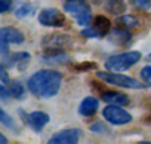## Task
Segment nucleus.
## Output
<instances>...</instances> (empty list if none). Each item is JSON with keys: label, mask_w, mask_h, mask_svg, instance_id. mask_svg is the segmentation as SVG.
<instances>
[{"label": "nucleus", "mask_w": 151, "mask_h": 144, "mask_svg": "<svg viewBox=\"0 0 151 144\" xmlns=\"http://www.w3.org/2000/svg\"><path fill=\"white\" fill-rule=\"evenodd\" d=\"M62 85V75L58 70L52 68H43L31 75V77L27 82L28 91L43 100L55 97Z\"/></svg>", "instance_id": "nucleus-1"}, {"label": "nucleus", "mask_w": 151, "mask_h": 144, "mask_svg": "<svg viewBox=\"0 0 151 144\" xmlns=\"http://www.w3.org/2000/svg\"><path fill=\"white\" fill-rule=\"evenodd\" d=\"M62 6L64 11L71 18H74V21L80 27H88L93 20L92 8L88 0H65Z\"/></svg>", "instance_id": "nucleus-2"}, {"label": "nucleus", "mask_w": 151, "mask_h": 144, "mask_svg": "<svg viewBox=\"0 0 151 144\" xmlns=\"http://www.w3.org/2000/svg\"><path fill=\"white\" fill-rule=\"evenodd\" d=\"M98 79H101L102 82L113 85V86H119V88H124V89H144L145 85L139 80H136L135 77L122 75L119 71H98L96 73Z\"/></svg>", "instance_id": "nucleus-3"}, {"label": "nucleus", "mask_w": 151, "mask_h": 144, "mask_svg": "<svg viewBox=\"0 0 151 144\" xmlns=\"http://www.w3.org/2000/svg\"><path fill=\"white\" fill-rule=\"evenodd\" d=\"M139 59H141V52H138V51L114 54V55H111L105 59V67H107V70L122 73V71H127L135 64H138Z\"/></svg>", "instance_id": "nucleus-4"}, {"label": "nucleus", "mask_w": 151, "mask_h": 144, "mask_svg": "<svg viewBox=\"0 0 151 144\" xmlns=\"http://www.w3.org/2000/svg\"><path fill=\"white\" fill-rule=\"evenodd\" d=\"M102 116L108 123L116 125V126L127 125L132 122V114L129 111H126L123 109V106H117V104H108L102 110Z\"/></svg>", "instance_id": "nucleus-5"}, {"label": "nucleus", "mask_w": 151, "mask_h": 144, "mask_svg": "<svg viewBox=\"0 0 151 144\" xmlns=\"http://www.w3.org/2000/svg\"><path fill=\"white\" fill-rule=\"evenodd\" d=\"M39 22L43 27H50V28H61L65 24V15L56 9V8H45L39 12L37 17Z\"/></svg>", "instance_id": "nucleus-6"}, {"label": "nucleus", "mask_w": 151, "mask_h": 144, "mask_svg": "<svg viewBox=\"0 0 151 144\" xmlns=\"http://www.w3.org/2000/svg\"><path fill=\"white\" fill-rule=\"evenodd\" d=\"M83 132L77 128H70V129H62L56 134H53L49 138L50 144H76L82 138Z\"/></svg>", "instance_id": "nucleus-7"}, {"label": "nucleus", "mask_w": 151, "mask_h": 144, "mask_svg": "<svg viewBox=\"0 0 151 144\" xmlns=\"http://www.w3.org/2000/svg\"><path fill=\"white\" fill-rule=\"evenodd\" d=\"M42 45L45 49H65L71 45V37L62 33H52L43 37Z\"/></svg>", "instance_id": "nucleus-8"}, {"label": "nucleus", "mask_w": 151, "mask_h": 144, "mask_svg": "<svg viewBox=\"0 0 151 144\" xmlns=\"http://www.w3.org/2000/svg\"><path fill=\"white\" fill-rule=\"evenodd\" d=\"M92 30H93V33H95V37H98V39H102V37H105L110 31H111V21L107 18V17H104V15H96V17H93V20H92Z\"/></svg>", "instance_id": "nucleus-9"}, {"label": "nucleus", "mask_w": 151, "mask_h": 144, "mask_svg": "<svg viewBox=\"0 0 151 144\" xmlns=\"http://www.w3.org/2000/svg\"><path fill=\"white\" fill-rule=\"evenodd\" d=\"M30 61V54L28 52H12L11 55H3V64L6 67H14L19 65V70H24Z\"/></svg>", "instance_id": "nucleus-10"}, {"label": "nucleus", "mask_w": 151, "mask_h": 144, "mask_svg": "<svg viewBox=\"0 0 151 144\" xmlns=\"http://www.w3.org/2000/svg\"><path fill=\"white\" fill-rule=\"evenodd\" d=\"M49 120H50V117H49L47 113L37 110V111H33V113L28 114V120H27V123L31 126L33 131L40 132V131L49 123Z\"/></svg>", "instance_id": "nucleus-11"}, {"label": "nucleus", "mask_w": 151, "mask_h": 144, "mask_svg": "<svg viewBox=\"0 0 151 144\" xmlns=\"http://www.w3.org/2000/svg\"><path fill=\"white\" fill-rule=\"evenodd\" d=\"M0 33H2V40L9 45H21L25 42L24 33H21L15 27H3Z\"/></svg>", "instance_id": "nucleus-12"}, {"label": "nucleus", "mask_w": 151, "mask_h": 144, "mask_svg": "<svg viewBox=\"0 0 151 144\" xmlns=\"http://www.w3.org/2000/svg\"><path fill=\"white\" fill-rule=\"evenodd\" d=\"M99 109V101L95 97H86L80 101L79 104V114L83 117H91L93 116Z\"/></svg>", "instance_id": "nucleus-13"}, {"label": "nucleus", "mask_w": 151, "mask_h": 144, "mask_svg": "<svg viewBox=\"0 0 151 144\" xmlns=\"http://www.w3.org/2000/svg\"><path fill=\"white\" fill-rule=\"evenodd\" d=\"M101 100L107 104H117V106H127L130 103L129 95L119 92V91H107L101 94Z\"/></svg>", "instance_id": "nucleus-14"}, {"label": "nucleus", "mask_w": 151, "mask_h": 144, "mask_svg": "<svg viewBox=\"0 0 151 144\" xmlns=\"http://www.w3.org/2000/svg\"><path fill=\"white\" fill-rule=\"evenodd\" d=\"M111 40H113L116 45L127 46L129 43H132V33H130L129 28L119 25L117 28L111 30Z\"/></svg>", "instance_id": "nucleus-15"}, {"label": "nucleus", "mask_w": 151, "mask_h": 144, "mask_svg": "<svg viewBox=\"0 0 151 144\" xmlns=\"http://www.w3.org/2000/svg\"><path fill=\"white\" fill-rule=\"evenodd\" d=\"M105 11L111 15H122L126 11V2L124 0H105Z\"/></svg>", "instance_id": "nucleus-16"}, {"label": "nucleus", "mask_w": 151, "mask_h": 144, "mask_svg": "<svg viewBox=\"0 0 151 144\" xmlns=\"http://www.w3.org/2000/svg\"><path fill=\"white\" fill-rule=\"evenodd\" d=\"M25 94H27V91H25L24 85L19 80L11 82V85H9V95L12 98H15V100H24L25 98Z\"/></svg>", "instance_id": "nucleus-17"}, {"label": "nucleus", "mask_w": 151, "mask_h": 144, "mask_svg": "<svg viewBox=\"0 0 151 144\" xmlns=\"http://www.w3.org/2000/svg\"><path fill=\"white\" fill-rule=\"evenodd\" d=\"M34 14V5H31V3H28V2H24V3H21L17 9H15V17L17 18H27V17H30V15H33Z\"/></svg>", "instance_id": "nucleus-18"}, {"label": "nucleus", "mask_w": 151, "mask_h": 144, "mask_svg": "<svg viewBox=\"0 0 151 144\" xmlns=\"http://www.w3.org/2000/svg\"><path fill=\"white\" fill-rule=\"evenodd\" d=\"M117 24L122 25V27H126L129 30H133V28H138L139 27V21L133 15H124V17L117 18Z\"/></svg>", "instance_id": "nucleus-19"}, {"label": "nucleus", "mask_w": 151, "mask_h": 144, "mask_svg": "<svg viewBox=\"0 0 151 144\" xmlns=\"http://www.w3.org/2000/svg\"><path fill=\"white\" fill-rule=\"evenodd\" d=\"M0 122H2V125H3L5 128H8V129H11V131H14V132H18V128H17L14 119H12L3 109L0 110Z\"/></svg>", "instance_id": "nucleus-20"}, {"label": "nucleus", "mask_w": 151, "mask_h": 144, "mask_svg": "<svg viewBox=\"0 0 151 144\" xmlns=\"http://www.w3.org/2000/svg\"><path fill=\"white\" fill-rule=\"evenodd\" d=\"M96 68V62H91V61H85V62H79V64H74L71 65V70L73 71H91V70H95Z\"/></svg>", "instance_id": "nucleus-21"}, {"label": "nucleus", "mask_w": 151, "mask_h": 144, "mask_svg": "<svg viewBox=\"0 0 151 144\" xmlns=\"http://www.w3.org/2000/svg\"><path fill=\"white\" fill-rule=\"evenodd\" d=\"M129 2L141 11H150L151 9V0H129Z\"/></svg>", "instance_id": "nucleus-22"}, {"label": "nucleus", "mask_w": 151, "mask_h": 144, "mask_svg": "<svg viewBox=\"0 0 151 144\" xmlns=\"http://www.w3.org/2000/svg\"><path fill=\"white\" fill-rule=\"evenodd\" d=\"M139 75H141L142 80H144L147 85L151 86V65H145V67L139 71Z\"/></svg>", "instance_id": "nucleus-23"}, {"label": "nucleus", "mask_w": 151, "mask_h": 144, "mask_svg": "<svg viewBox=\"0 0 151 144\" xmlns=\"http://www.w3.org/2000/svg\"><path fill=\"white\" fill-rule=\"evenodd\" d=\"M91 132H95V134H102L107 131V125H104L102 122H93L91 126H89Z\"/></svg>", "instance_id": "nucleus-24"}, {"label": "nucleus", "mask_w": 151, "mask_h": 144, "mask_svg": "<svg viewBox=\"0 0 151 144\" xmlns=\"http://www.w3.org/2000/svg\"><path fill=\"white\" fill-rule=\"evenodd\" d=\"M2 5H0V12L2 14H6L11 8H12V0H0Z\"/></svg>", "instance_id": "nucleus-25"}, {"label": "nucleus", "mask_w": 151, "mask_h": 144, "mask_svg": "<svg viewBox=\"0 0 151 144\" xmlns=\"http://www.w3.org/2000/svg\"><path fill=\"white\" fill-rule=\"evenodd\" d=\"M9 80H8V73H6V65L2 64V83L6 85Z\"/></svg>", "instance_id": "nucleus-26"}, {"label": "nucleus", "mask_w": 151, "mask_h": 144, "mask_svg": "<svg viewBox=\"0 0 151 144\" xmlns=\"http://www.w3.org/2000/svg\"><path fill=\"white\" fill-rule=\"evenodd\" d=\"M145 122H147L148 125H151V114H148V116L145 117Z\"/></svg>", "instance_id": "nucleus-27"}, {"label": "nucleus", "mask_w": 151, "mask_h": 144, "mask_svg": "<svg viewBox=\"0 0 151 144\" xmlns=\"http://www.w3.org/2000/svg\"><path fill=\"white\" fill-rule=\"evenodd\" d=\"M0 141H2L3 144L6 143V138H5V135H0Z\"/></svg>", "instance_id": "nucleus-28"}, {"label": "nucleus", "mask_w": 151, "mask_h": 144, "mask_svg": "<svg viewBox=\"0 0 151 144\" xmlns=\"http://www.w3.org/2000/svg\"><path fill=\"white\" fill-rule=\"evenodd\" d=\"M148 58H150V59H151V54H150V55H148Z\"/></svg>", "instance_id": "nucleus-29"}]
</instances>
